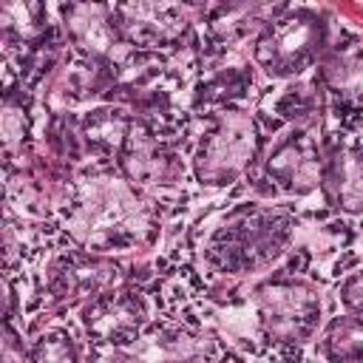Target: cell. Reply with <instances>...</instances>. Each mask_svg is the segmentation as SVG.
Segmentation results:
<instances>
[{
  "label": "cell",
  "instance_id": "20",
  "mask_svg": "<svg viewBox=\"0 0 363 363\" xmlns=\"http://www.w3.org/2000/svg\"><path fill=\"white\" fill-rule=\"evenodd\" d=\"M48 31L51 26L43 3H31V0L0 3V34L9 45H20L23 51H28Z\"/></svg>",
  "mask_w": 363,
  "mask_h": 363
},
{
  "label": "cell",
  "instance_id": "2",
  "mask_svg": "<svg viewBox=\"0 0 363 363\" xmlns=\"http://www.w3.org/2000/svg\"><path fill=\"white\" fill-rule=\"evenodd\" d=\"M298 216L281 204L241 201L207 227L201 261L221 275H250L289 252Z\"/></svg>",
  "mask_w": 363,
  "mask_h": 363
},
{
  "label": "cell",
  "instance_id": "9",
  "mask_svg": "<svg viewBox=\"0 0 363 363\" xmlns=\"http://www.w3.org/2000/svg\"><path fill=\"white\" fill-rule=\"evenodd\" d=\"M122 267L108 258L88 250H62L51 258L45 269V289L54 301L77 303V301H94L96 295L119 286Z\"/></svg>",
  "mask_w": 363,
  "mask_h": 363
},
{
  "label": "cell",
  "instance_id": "25",
  "mask_svg": "<svg viewBox=\"0 0 363 363\" xmlns=\"http://www.w3.org/2000/svg\"><path fill=\"white\" fill-rule=\"evenodd\" d=\"M26 360V346L17 337V332L11 329V323H6V340H3V363H23Z\"/></svg>",
  "mask_w": 363,
  "mask_h": 363
},
{
  "label": "cell",
  "instance_id": "17",
  "mask_svg": "<svg viewBox=\"0 0 363 363\" xmlns=\"http://www.w3.org/2000/svg\"><path fill=\"white\" fill-rule=\"evenodd\" d=\"M133 128H136V116L128 108L113 105V102L94 105L77 116V133H79L82 150H85V156H94V159L116 162V156L128 145Z\"/></svg>",
  "mask_w": 363,
  "mask_h": 363
},
{
  "label": "cell",
  "instance_id": "1",
  "mask_svg": "<svg viewBox=\"0 0 363 363\" xmlns=\"http://www.w3.org/2000/svg\"><path fill=\"white\" fill-rule=\"evenodd\" d=\"M62 221L79 250L108 255L150 244L159 221L139 187L122 176L88 173L77 179L62 204Z\"/></svg>",
  "mask_w": 363,
  "mask_h": 363
},
{
  "label": "cell",
  "instance_id": "18",
  "mask_svg": "<svg viewBox=\"0 0 363 363\" xmlns=\"http://www.w3.org/2000/svg\"><path fill=\"white\" fill-rule=\"evenodd\" d=\"M337 105L343 108H363V45L335 48L329 57L320 60L315 74Z\"/></svg>",
  "mask_w": 363,
  "mask_h": 363
},
{
  "label": "cell",
  "instance_id": "24",
  "mask_svg": "<svg viewBox=\"0 0 363 363\" xmlns=\"http://www.w3.org/2000/svg\"><path fill=\"white\" fill-rule=\"evenodd\" d=\"M337 298L346 306V312H354V315L363 318V269H354V272L340 278Z\"/></svg>",
  "mask_w": 363,
  "mask_h": 363
},
{
  "label": "cell",
  "instance_id": "13",
  "mask_svg": "<svg viewBox=\"0 0 363 363\" xmlns=\"http://www.w3.org/2000/svg\"><path fill=\"white\" fill-rule=\"evenodd\" d=\"M213 343L184 326L147 323L130 343L108 349L111 363H204Z\"/></svg>",
  "mask_w": 363,
  "mask_h": 363
},
{
  "label": "cell",
  "instance_id": "15",
  "mask_svg": "<svg viewBox=\"0 0 363 363\" xmlns=\"http://www.w3.org/2000/svg\"><path fill=\"white\" fill-rule=\"evenodd\" d=\"M252 88V68L235 57L233 48H204L199 79L193 85V108L207 113L218 108H235Z\"/></svg>",
  "mask_w": 363,
  "mask_h": 363
},
{
  "label": "cell",
  "instance_id": "7",
  "mask_svg": "<svg viewBox=\"0 0 363 363\" xmlns=\"http://www.w3.org/2000/svg\"><path fill=\"white\" fill-rule=\"evenodd\" d=\"M354 230L340 216H320L312 221H298L295 235L289 244V264L286 272L332 281L346 272V267L354 261Z\"/></svg>",
  "mask_w": 363,
  "mask_h": 363
},
{
  "label": "cell",
  "instance_id": "5",
  "mask_svg": "<svg viewBox=\"0 0 363 363\" xmlns=\"http://www.w3.org/2000/svg\"><path fill=\"white\" fill-rule=\"evenodd\" d=\"M252 315L267 340L303 343L318 332L323 303L309 278L284 269L252 289Z\"/></svg>",
  "mask_w": 363,
  "mask_h": 363
},
{
  "label": "cell",
  "instance_id": "16",
  "mask_svg": "<svg viewBox=\"0 0 363 363\" xmlns=\"http://www.w3.org/2000/svg\"><path fill=\"white\" fill-rule=\"evenodd\" d=\"M326 91L318 77L312 79H289L281 88L269 91L258 105V125L261 130L278 128H312L326 108Z\"/></svg>",
  "mask_w": 363,
  "mask_h": 363
},
{
  "label": "cell",
  "instance_id": "6",
  "mask_svg": "<svg viewBox=\"0 0 363 363\" xmlns=\"http://www.w3.org/2000/svg\"><path fill=\"white\" fill-rule=\"evenodd\" d=\"M323 147L312 128H286L261 156V187L267 196L301 199L320 187Z\"/></svg>",
  "mask_w": 363,
  "mask_h": 363
},
{
  "label": "cell",
  "instance_id": "12",
  "mask_svg": "<svg viewBox=\"0 0 363 363\" xmlns=\"http://www.w3.org/2000/svg\"><path fill=\"white\" fill-rule=\"evenodd\" d=\"M145 326H147L145 298L130 286H113L82 306V329L102 349H116L130 343Z\"/></svg>",
  "mask_w": 363,
  "mask_h": 363
},
{
  "label": "cell",
  "instance_id": "14",
  "mask_svg": "<svg viewBox=\"0 0 363 363\" xmlns=\"http://www.w3.org/2000/svg\"><path fill=\"white\" fill-rule=\"evenodd\" d=\"M62 26L68 43L82 60L116 62L122 54L130 51L116 26L113 6L108 3H68L62 6Z\"/></svg>",
  "mask_w": 363,
  "mask_h": 363
},
{
  "label": "cell",
  "instance_id": "11",
  "mask_svg": "<svg viewBox=\"0 0 363 363\" xmlns=\"http://www.w3.org/2000/svg\"><path fill=\"white\" fill-rule=\"evenodd\" d=\"M320 162V196L343 216L363 213V139L349 133L326 136Z\"/></svg>",
  "mask_w": 363,
  "mask_h": 363
},
{
  "label": "cell",
  "instance_id": "22",
  "mask_svg": "<svg viewBox=\"0 0 363 363\" xmlns=\"http://www.w3.org/2000/svg\"><path fill=\"white\" fill-rule=\"evenodd\" d=\"M79 343L65 329H45L26 346L28 363H79Z\"/></svg>",
  "mask_w": 363,
  "mask_h": 363
},
{
  "label": "cell",
  "instance_id": "19",
  "mask_svg": "<svg viewBox=\"0 0 363 363\" xmlns=\"http://www.w3.org/2000/svg\"><path fill=\"white\" fill-rule=\"evenodd\" d=\"M269 6H250V3H235V6H218L210 17H207V28H204V40L210 43V48H233V43L244 40L247 34H258L278 11Z\"/></svg>",
  "mask_w": 363,
  "mask_h": 363
},
{
  "label": "cell",
  "instance_id": "21",
  "mask_svg": "<svg viewBox=\"0 0 363 363\" xmlns=\"http://www.w3.org/2000/svg\"><path fill=\"white\" fill-rule=\"evenodd\" d=\"M318 352L326 363H363V318L335 315L318 335Z\"/></svg>",
  "mask_w": 363,
  "mask_h": 363
},
{
  "label": "cell",
  "instance_id": "4",
  "mask_svg": "<svg viewBox=\"0 0 363 363\" xmlns=\"http://www.w3.org/2000/svg\"><path fill=\"white\" fill-rule=\"evenodd\" d=\"M329 26L315 9H281L252 37V65L272 79H301L326 51Z\"/></svg>",
  "mask_w": 363,
  "mask_h": 363
},
{
  "label": "cell",
  "instance_id": "3",
  "mask_svg": "<svg viewBox=\"0 0 363 363\" xmlns=\"http://www.w3.org/2000/svg\"><path fill=\"white\" fill-rule=\"evenodd\" d=\"M201 128L196 133L190 170L204 187H227L261 159L264 136L255 113L244 108H218L201 113Z\"/></svg>",
  "mask_w": 363,
  "mask_h": 363
},
{
  "label": "cell",
  "instance_id": "10",
  "mask_svg": "<svg viewBox=\"0 0 363 363\" xmlns=\"http://www.w3.org/2000/svg\"><path fill=\"white\" fill-rule=\"evenodd\" d=\"M116 170L139 190H167L184 179V159L170 139L145 130L139 122L116 156Z\"/></svg>",
  "mask_w": 363,
  "mask_h": 363
},
{
  "label": "cell",
  "instance_id": "23",
  "mask_svg": "<svg viewBox=\"0 0 363 363\" xmlns=\"http://www.w3.org/2000/svg\"><path fill=\"white\" fill-rule=\"evenodd\" d=\"M28 128H31V113H28V105L23 99V88H20V96H14V91H6V102H3L6 153H11L14 147H23L28 142Z\"/></svg>",
  "mask_w": 363,
  "mask_h": 363
},
{
  "label": "cell",
  "instance_id": "8",
  "mask_svg": "<svg viewBox=\"0 0 363 363\" xmlns=\"http://www.w3.org/2000/svg\"><path fill=\"white\" fill-rule=\"evenodd\" d=\"M116 26L122 40L133 51L170 54L182 51L190 40V17L182 6L173 3H116L113 6Z\"/></svg>",
  "mask_w": 363,
  "mask_h": 363
}]
</instances>
